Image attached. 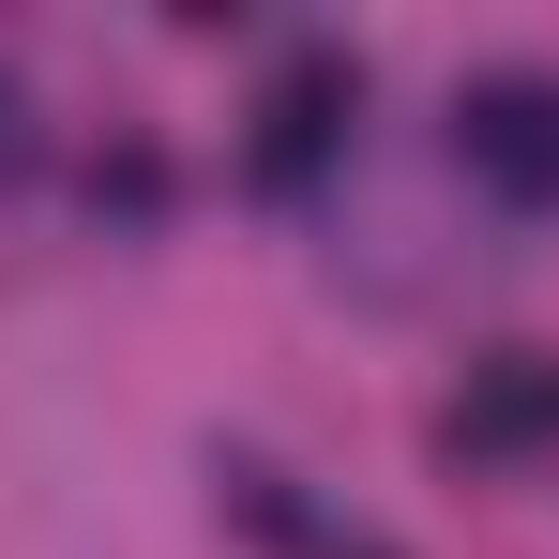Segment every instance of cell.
I'll use <instances>...</instances> for the list:
<instances>
[{
    "instance_id": "cell-1",
    "label": "cell",
    "mask_w": 559,
    "mask_h": 559,
    "mask_svg": "<svg viewBox=\"0 0 559 559\" xmlns=\"http://www.w3.org/2000/svg\"><path fill=\"white\" fill-rule=\"evenodd\" d=\"M454 167L499 212H559V76H468L454 92Z\"/></svg>"
},
{
    "instance_id": "cell-3",
    "label": "cell",
    "mask_w": 559,
    "mask_h": 559,
    "mask_svg": "<svg viewBox=\"0 0 559 559\" xmlns=\"http://www.w3.org/2000/svg\"><path fill=\"white\" fill-rule=\"evenodd\" d=\"M439 454H559V364L545 348H484L454 378V408H439Z\"/></svg>"
},
{
    "instance_id": "cell-4",
    "label": "cell",
    "mask_w": 559,
    "mask_h": 559,
    "mask_svg": "<svg viewBox=\"0 0 559 559\" xmlns=\"http://www.w3.org/2000/svg\"><path fill=\"white\" fill-rule=\"evenodd\" d=\"M227 514H242L258 545H287V559H393L378 530H333V514H302V499H287V468H258V454H227Z\"/></svg>"
},
{
    "instance_id": "cell-2",
    "label": "cell",
    "mask_w": 559,
    "mask_h": 559,
    "mask_svg": "<svg viewBox=\"0 0 559 559\" xmlns=\"http://www.w3.org/2000/svg\"><path fill=\"white\" fill-rule=\"evenodd\" d=\"M348 106H364V76H348L333 46H302L273 92H258V152H242V167H258L273 197H302L318 167H333V152H348Z\"/></svg>"
},
{
    "instance_id": "cell-5",
    "label": "cell",
    "mask_w": 559,
    "mask_h": 559,
    "mask_svg": "<svg viewBox=\"0 0 559 559\" xmlns=\"http://www.w3.org/2000/svg\"><path fill=\"white\" fill-rule=\"evenodd\" d=\"M15 167H31V92L0 76V182H15Z\"/></svg>"
}]
</instances>
